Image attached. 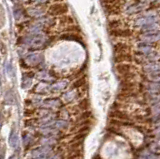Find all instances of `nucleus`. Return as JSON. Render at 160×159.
<instances>
[{
  "label": "nucleus",
  "mask_w": 160,
  "mask_h": 159,
  "mask_svg": "<svg viewBox=\"0 0 160 159\" xmlns=\"http://www.w3.org/2000/svg\"><path fill=\"white\" fill-rule=\"evenodd\" d=\"M24 46L32 49H40L44 47L48 43V37L45 35L43 32L35 33V34H28V35L19 39Z\"/></svg>",
  "instance_id": "1"
},
{
  "label": "nucleus",
  "mask_w": 160,
  "mask_h": 159,
  "mask_svg": "<svg viewBox=\"0 0 160 159\" xmlns=\"http://www.w3.org/2000/svg\"><path fill=\"white\" fill-rule=\"evenodd\" d=\"M68 11V6L66 3H54L48 9V14L51 16L63 15Z\"/></svg>",
  "instance_id": "2"
},
{
  "label": "nucleus",
  "mask_w": 160,
  "mask_h": 159,
  "mask_svg": "<svg viewBox=\"0 0 160 159\" xmlns=\"http://www.w3.org/2000/svg\"><path fill=\"white\" fill-rule=\"evenodd\" d=\"M43 61V54L39 52L30 53L25 57V63L29 66H37Z\"/></svg>",
  "instance_id": "3"
},
{
  "label": "nucleus",
  "mask_w": 160,
  "mask_h": 159,
  "mask_svg": "<svg viewBox=\"0 0 160 159\" xmlns=\"http://www.w3.org/2000/svg\"><path fill=\"white\" fill-rule=\"evenodd\" d=\"M158 21V17L155 15V14H148V15H145L138 18L136 21H135V26L142 28L145 25H148V24L155 23Z\"/></svg>",
  "instance_id": "4"
},
{
  "label": "nucleus",
  "mask_w": 160,
  "mask_h": 159,
  "mask_svg": "<svg viewBox=\"0 0 160 159\" xmlns=\"http://www.w3.org/2000/svg\"><path fill=\"white\" fill-rule=\"evenodd\" d=\"M140 39L143 42H147V43H154L160 40V31H153V32H146L143 33Z\"/></svg>",
  "instance_id": "5"
},
{
  "label": "nucleus",
  "mask_w": 160,
  "mask_h": 159,
  "mask_svg": "<svg viewBox=\"0 0 160 159\" xmlns=\"http://www.w3.org/2000/svg\"><path fill=\"white\" fill-rule=\"evenodd\" d=\"M27 14L33 18H41L45 14V9L41 6H33L27 9Z\"/></svg>",
  "instance_id": "6"
},
{
  "label": "nucleus",
  "mask_w": 160,
  "mask_h": 159,
  "mask_svg": "<svg viewBox=\"0 0 160 159\" xmlns=\"http://www.w3.org/2000/svg\"><path fill=\"white\" fill-rule=\"evenodd\" d=\"M145 8V4L141 3V2H135L131 5H129L126 8V13L129 14V15H133V14H136L141 12L142 10H144Z\"/></svg>",
  "instance_id": "7"
},
{
  "label": "nucleus",
  "mask_w": 160,
  "mask_h": 159,
  "mask_svg": "<svg viewBox=\"0 0 160 159\" xmlns=\"http://www.w3.org/2000/svg\"><path fill=\"white\" fill-rule=\"evenodd\" d=\"M137 51L138 53H140L141 55H147V54L153 52V48L151 46V44L147 43V42H139L137 45Z\"/></svg>",
  "instance_id": "8"
},
{
  "label": "nucleus",
  "mask_w": 160,
  "mask_h": 159,
  "mask_svg": "<svg viewBox=\"0 0 160 159\" xmlns=\"http://www.w3.org/2000/svg\"><path fill=\"white\" fill-rule=\"evenodd\" d=\"M49 152H50V148L49 147H42V148L35 149V150L31 153V155H32L33 158L46 157Z\"/></svg>",
  "instance_id": "9"
},
{
  "label": "nucleus",
  "mask_w": 160,
  "mask_h": 159,
  "mask_svg": "<svg viewBox=\"0 0 160 159\" xmlns=\"http://www.w3.org/2000/svg\"><path fill=\"white\" fill-rule=\"evenodd\" d=\"M144 71L150 73H155V72H159L160 71V63L158 62H149L146 65H144L143 67Z\"/></svg>",
  "instance_id": "10"
},
{
  "label": "nucleus",
  "mask_w": 160,
  "mask_h": 159,
  "mask_svg": "<svg viewBox=\"0 0 160 159\" xmlns=\"http://www.w3.org/2000/svg\"><path fill=\"white\" fill-rule=\"evenodd\" d=\"M111 34L114 36H117V37H130L132 32L130 31L129 29L117 28V29H113V30L111 31Z\"/></svg>",
  "instance_id": "11"
},
{
  "label": "nucleus",
  "mask_w": 160,
  "mask_h": 159,
  "mask_svg": "<svg viewBox=\"0 0 160 159\" xmlns=\"http://www.w3.org/2000/svg\"><path fill=\"white\" fill-rule=\"evenodd\" d=\"M67 85H68V82L66 80H61V81L54 83L53 85H51L50 87H51L52 92H59V91L64 90V89L67 87Z\"/></svg>",
  "instance_id": "12"
},
{
  "label": "nucleus",
  "mask_w": 160,
  "mask_h": 159,
  "mask_svg": "<svg viewBox=\"0 0 160 159\" xmlns=\"http://www.w3.org/2000/svg\"><path fill=\"white\" fill-rule=\"evenodd\" d=\"M18 144H19V139H18L17 132H15V130H12L9 137V145L13 148H17Z\"/></svg>",
  "instance_id": "13"
},
{
  "label": "nucleus",
  "mask_w": 160,
  "mask_h": 159,
  "mask_svg": "<svg viewBox=\"0 0 160 159\" xmlns=\"http://www.w3.org/2000/svg\"><path fill=\"white\" fill-rule=\"evenodd\" d=\"M61 39H64V40H73V41H77L79 43L82 42V39L78 36V34L76 33H65L63 35H61L60 37Z\"/></svg>",
  "instance_id": "14"
},
{
  "label": "nucleus",
  "mask_w": 160,
  "mask_h": 159,
  "mask_svg": "<svg viewBox=\"0 0 160 159\" xmlns=\"http://www.w3.org/2000/svg\"><path fill=\"white\" fill-rule=\"evenodd\" d=\"M128 49H129V46L126 43H123V42H118L114 45V51L116 53H119V54L126 52Z\"/></svg>",
  "instance_id": "15"
},
{
  "label": "nucleus",
  "mask_w": 160,
  "mask_h": 159,
  "mask_svg": "<svg viewBox=\"0 0 160 159\" xmlns=\"http://www.w3.org/2000/svg\"><path fill=\"white\" fill-rule=\"evenodd\" d=\"M158 28H159V25H158V22H155V23H151V24H148V25H145L143 26L141 29L144 33L146 32H153V31H158Z\"/></svg>",
  "instance_id": "16"
},
{
  "label": "nucleus",
  "mask_w": 160,
  "mask_h": 159,
  "mask_svg": "<svg viewBox=\"0 0 160 159\" xmlns=\"http://www.w3.org/2000/svg\"><path fill=\"white\" fill-rule=\"evenodd\" d=\"M24 10L22 8H20L18 6H15L14 9H13V15H14V18L16 19V20H21V19L24 17Z\"/></svg>",
  "instance_id": "17"
},
{
  "label": "nucleus",
  "mask_w": 160,
  "mask_h": 159,
  "mask_svg": "<svg viewBox=\"0 0 160 159\" xmlns=\"http://www.w3.org/2000/svg\"><path fill=\"white\" fill-rule=\"evenodd\" d=\"M67 125V122H65V121H62V120H57V121H54V122H51V123H49V124H46V126L47 127H52L54 129H58V128H64V127H66Z\"/></svg>",
  "instance_id": "18"
},
{
  "label": "nucleus",
  "mask_w": 160,
  "mask_h": 159,
  "mask_svg": "<svg viewBox=\"0 0 160 159\" xmlns=\"http://www.w3.org/2000/svg\"><path fill=\"white\" fill-rule=\"evenodd\" d=\"M44 105L47 107H60L61 106V102H60L58 99H48L44 102Z\"/></svg>",
  "instance_id": "19"
},
{
  "label": "nucleus",
  "mask_w": 160,
  "mask_h": 159,
  "mask_svg": "<svg viewBox=\"0 0 160 159\" xmlns=\"http://www.w3.org/2000/svg\"><path fill=\"white\" fill-rule=\"evenodd\" d=\"M37 77L39 79H41V80H44V81H51L53 77L50 76V74L47 72V71H41L37 74Z\"/></svg>",
  "instance_id": "20"
},
{
  "label": "nucleus",
  "mask_w": 160,
  "mask_h": 159,
  "mask_svg": "<svg viewBox=\"0 0 160 159\" xmlns=\"http://www.w3.org/2000/svg\"><path fill=\"white\" fill-rule=\"evenodd\" d=\"M139 159H160V156L156 155V154H153V153L144 152L143 154L140 155Z\"/></svg>",
  "instance_id": "21"
},
{
  "label": "nucleus",
  "mask_w": 160,
  "mask_h": 159,
  "mask_svg": "<svg viewBox=\"0 0 160 159\" xmlns=\"http://www.w3.org/2000/svg\"><path fill=\"white\" fill-rule=\"evenodd\" d=\"M149 79L154 83L160 84V71L155 72V73H150L149 74Z\"/></svg>",
  "instance_id": "22"
},
{
  "label": "nucleus",
  "mask_w": 160,
  "mask_h": 159,
  "mask_svg": "<svg viewBox=\"0 0 160 159\" xmlns=\"http://www.w3.org/2000/svg\"><path fill=\"white\" fill-rule=\"evenodd\" d=\"M5 69H6V73H7V75L10 77V78H12L14 76V70H13V66H12V63L8 61L6 63V66H5Z\"/></svg>",
  "instance_id": "23"
},
{
  "label": "nucleus",
  "mask_w": 160,
  "mask_h": 159,
  "mask_svg": "<svg viewBox=\"0 0 160 159\" xmlns=\"http://www.w3.org/2000/svg\"><path fill=\"white\" fill-rule=\"evenodd\" d=\"M35 89H36V91L38 92H45L47 90H51V87H49L47 84H45V83H39Z\"/></svg>",
  "instance_id": "24"
},
{
  "label": "nucleus",
  "mask_w": 160,
  "mask_h": 159,
  "mask_svg": "<svg viewBox=\"0 0 160 159\" xmlns=\"http://www.w3.org/2000/svg\"><path fill=\"white\" fill-rule=\"evenodd\" d=\"M75 96H76V93H75V91H70V92H67L65 93L63 95V99L66 101H71L72 99L75 98Z\"/></svg>",
  "instance_id": "25"
},
{
  "label": "nucleus",
  "mask_w": 160,
  "mask_h": 159,
  "mask_svg": "<svg viewBox=\"0 0 160 159\" xmlns=\"http://www.w3.org/2000/svg\"><path fill=\"white\" fill-rule=\"evenodd\" d=\"M31 81H32V77H27V76H25L23 78V83H22V87L23 88H26L28 87L30 84H31Z\"/></svg>",
  "instance_id": "26"
},
{
  "label": "nucleus",
  "mask_w": 160,
  "mask_h": 159,
  "mask_svg": "<svg viewBox=\"0 0 160 159\" xmlns=\"http://www.w3.org/2000/svg\"><path fill=\"white\" fill-rule=\"evenodd\" d=\"M129 65H118L117 69L119 72H123V71H128L129 70Z\"/></svg>",
  "instance_id": "27"
},
{
  "label": "nucleus",
  "mask_w": 160,
  "mask_h": 159,
  "mask_svg": "<svg viewBox=\"0 0 160 159\" xmlns=\"http://www.w3.org/2000/svg\"><path fill=\"white\" fill-rule=\"evenodd\" d=\"M120 24H121V23H120L119 21H112V22H110L109 23V25H110V27H119L120 26Z\"/></svg>",
  "instance_id": "28"
},
{
  "label": "nucleus",
  "mask_w": 160,
  "mask_h": 159,
  "mask_svg": "<svg viewBox=\"0 0 160 159\" xmlns=\"http://www.w3.org/2000/svg\"><path fill=\"white\" fill-rule=\"evenodd\" d=\"M151 148L155 149V150H156V149H160V141H157L156 143H154L151 146Z\"/></svg>",
  "instance_id": "29"
},
{
  "label": "nucleus",
  "mask_w": 160,
  "mask_h": 159,
  "mask_svg": "<svg viewBox=\"0 0 160 159\" xmlns=\"http://www.w3.org/2000/svg\"><path fill=\"white\" fill-rule=\"evenodd\" d=\"M49 0H33V2L37 3V4H43V3H46Z\"/></svg>",
  "instance_id": "30"
},
{
  "label": "nucleus",
  "mask_w": 160,
  "mask_h": 159,
  "mask_svg": "<svg viewBox=\"0 0 160 159\" xmlns=\"http://www.w3.org/2000/svg\"><path fill=\"white\" fill-rule=\"evenodd\" d=\"M11 1H12L13 3H16V4H18V3H22V2H24L25 0H11Z\"/></svg>",
  "instance_id": "31"
},
{
  "label": "nucleus",
  "mask_w": 160,
  "mask_h": 159,
  "mask_svg": "<svg viewBox=\"0 0 160 159\" xmlns=\"http://www.w3.org/2000/svg\"><path fill=\"white\" fill-rule=\"evenodd\" d=\"M155 134H156V136L160 137V128H159V129H157V130L155 131Z\"/></svg>",
  "instance_id": "32"
},
{
  "label": "nucleus",
  "mask_w": 160,
  "mask_h": 159,
  "mask_svg": "<svg viewBox=\"0 0 160 159\" xmlns=\"http://www.w3.org/2000/svg\"><path fill=\"white\" fill-rule=\"evenodd\" d=\"M9 159H17V156H15V155H12V156L10 157Z\"/></svg>",
  "instance_id": "33"
},
{
  "label": "nucleus",
  "mask_w": 160,
  "mask_h": 159,
  "mask_svg": "<svg viewBox=\"0 0 160 159\" xmlns=\"http://www.w3.org/2000/svg\"><path fill=\"white\" fill-rule=\"evenodd\" d=\"M149 1H160V0H149Z\"/></svg>",
  "instance_id": "34"
}]
</instances>
